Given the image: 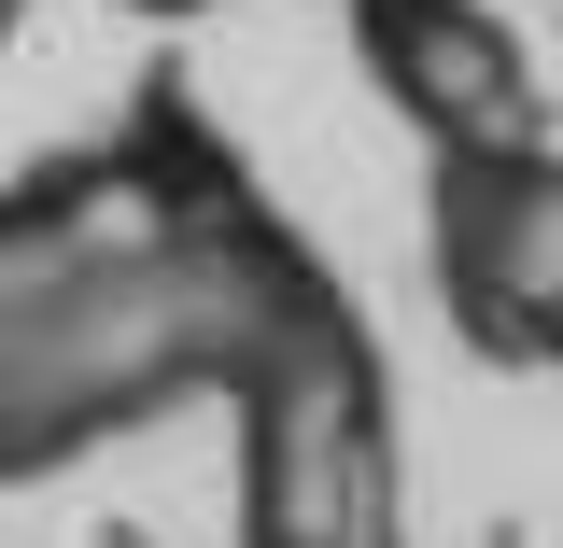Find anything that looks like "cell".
<instances>
[{
  "label": "cell",
  "mask_w": 563,
  "mask_h": 548,
  "mask_svg": "<svg viewBox=\"0 0 563 548\" xmlns=\"http://www.w3.org/2000/svg\"><path fill=\"white\" fill-rule=\"evenodd\" d=\"M155 14H169V0H155Z\"/></svg>",
  "instance_id": "6da1fadb"
},
{
  "label": "cell",
  "mask_w": 563,
  "mask_h": 548,
  "mask_svg": "<svg viewBox=\"0 0 563 548\" xmlns=\"http://www.w3.org/2000/svg\"><path fill=\"white\" fill-rule=\"evenodd\" d=\"M0 14H14V0H0Z\"/></svg>",
  "instance_id": "7a4b0ae2"
}]
</instances>
